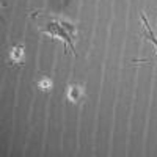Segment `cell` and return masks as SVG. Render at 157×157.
Wrapping results in <instances>:
<instances>
[{
  "mask_svg": "<svg viewBox=\"0 0 157 157\" xmlns=\"http://www.w3.org/2000/svg\"><path fill=\"white\" fill-rule=\"evenodd\" d=\"M41 30L44 33H49L50 36L54 38H58L64 43V49H71V54L75 55L74 52V43L72 39L75 38V27L69 22H64V21H60V19H50L49 22L44 24V27H41Z\"/></svg>",
  "mask_w": 157,
  "mask_h": 157,
  "instance_id": "obj_1",
  "label": "cell"
},
{
  "mask_svg": "<svg viewBox=\"0 0 157 157\" xmlns=\"http://www.w3.org/2000/svg\"><path fill=\"white\" fill-rule=\"evenodd\" d=\"M8 60L11 64H21L24 61V47L22 46H16L10 50Z\"/></svg>",
  "mask_w": 157,
  "mask_h": 157,
  "instance_id": "obj_2",
  "label": "cell"
},
{
  "mask_svg": "<svg viewBox=\"0 0 157 157\" xmlns=\"http://www.w3.org/2000/svg\"><path fill=\"white\" fill-rule=\"evenodd\" d=\"M83 96V88L80 85H71L68 86V99L71 102H78Z\"/></svg>",
  "mask_w": 157,
  "mask_h": 157,
  "instance_id": "obj_3",
  "label": "cell"
},
{
  "mask_svg": "<svg viewBox=\"0 0 157 157\" xmlns=\"http://www.w3.org/2000/svg\"><path fill=\"white\" fill-rule=\"evenodd\" d=\"M141 21H143V25H145V30H146V38L149 39V41L157 47V38L154 36V32L151 30V27H149V24H148V19L145 17V14H141Z\"/></svg>",
  "mask_w": 157,
  "mask_h": 157,
  "instance_id": "obj_4",
  "label": "cell"
},
{
  "mask_svg": "<svg viewBox=\"0 0 157 157\" xmlns=\"http://www.w3.org/2000/svg\"><path fill=\"white\" fill-rule=\"evenodd\" d=\"M38 88L41 90V91H49L52 88V80H50V78H47V77L41 78V80L38 82Z\"/></svg>",
  "mask_w": 157,
  "mask_h": 157,
  "instance_id": "obj_5",
  "label": "cell"
}]
</instances>
